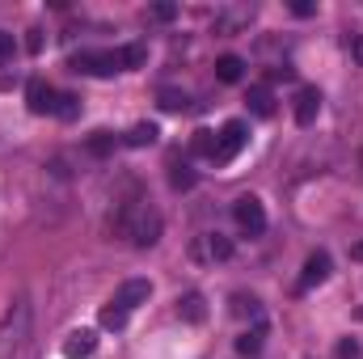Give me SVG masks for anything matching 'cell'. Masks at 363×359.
I'll return each mask as SVG.
<instances>
[{
	"mask_svg": "<svg viewBox=\"0 0 363 359\" xmlns=\"http://www.w3.org/2000/svg\"><path fill=\"white\" fill-rule=\"evenodd\" d=\"M114 233L123 241H131L135 250H148V245L161 241V211L148 199H127L114 216Z\"/></svg>",
	"mask_w": 363,
	"mask_h": 359,
	"instance_id": "6da1fadb",
	"label": "cell"
},
{
	"mask_svg": "<svg viewBox=\"0 0 363 359\" xmlns=\"http://www.w3.org/2000/svg\"><path fill=\"white\" fill-rule=\"evenodd\" d=\"M26 334H30V304L17 300V304L4 313V321H0V359L13 355V351L26 343Z\"/></svg>",
	"mask_w": 363,
	"mask_h": 359,
	"instance_id": "7a4b0ae2",
	"label": "cell"
},
{
	"mask_svg": "<svg viewBox=\"0 0 363 359\" xmlns=\"http://www.w3.org/2000/svg\"><path fill=\"white\" fill-rule=\"evenodd\" d=\"M68 68L85 72V77H114V72H123V60H118V51H77L68 60Z\"/></svg>",
	"mask_w": 363,
	"mask_h": 359,
	"instance_id": "3957f363",
	"label": "cell"
},
{
	"mask_svg": "<svg viewBox=\"0 0 363 359\" xmlns=\"http://www.w3.org/2000/svg\"><path fill=\"white\" fill-rule=\"evenodd\" d=\"M245 140H250V136H245V123H241V118L224 123V131L216 136V153H211V161H216V165H228V161L245 148Z\"/></svg>",
	"mask_w": 363,
	"mask_h": 359,
	"instance_id": "277c9868",
	"label": "cell"
},
{
	"mask_svg": "<svg viewBox=\"0 0 363 359\" xmlns=\"http://www.w3.org/2000/svg\"><path fill=\"white\" fill-rule=\"evenodd\" d=\"M233 216H237V224H241L245 233H262V228H267V207H262L258 194H241V199L233 203Z\"/></svg>",
	"mask_w": 363,
	"mask_h": 359,
	"instance_id": "5b68a950",
	"label": "cell"
},
{
	"mask_svg": "<svg viewBox=\"0 0 363 359\" xmlns=\"http://www.w3.org/2000/svg\"><path fill=\"white\" fill-rule=\"evenodd\" d=\"M148 296H152V283L148 279H127L118 292H114V309H123L127 317H131V309H140V304H148Z\"/></svg>",
	"mask_w": 363,
	"mask_h": 359,
	"instance_id": "8992f818",
	"label": "cell"
},
{
	"mask_svg": "<svg viewBox=\"0 0 363 359\" xmlns=\"http://www.w3.org/2000/svg\"><path fill=\"white\" fill-rule=\"evenodd\" d=\"M330 279V254L325 250H317V254H308V263H304V270H300V292H308V287H317V283H325Z\"/></svg>",
	"mask_w": 363,
	"mask_h": 359,
	"instance_id": "52a82bcc",
	"label": "cell"
},
{
	"mask_svg": "<svg viewBox=\"0 0 363 359\" xmlns=\"http://www.w3.org/2000/svg\"><path fill=\"white\" fill-rule=\"evenodd\" d=\"M26 101H30V110H34V114H51V110H55V89H51L47 81H38V77H34V81L26 85Z\"/></svg>",
	"mask_w": 363,
	"mask_h": 359,
	"instance_id": "ba28073f",
	"label": "cell"
},
{
	"mask_svg": "<svg viewBox=\"0 0 363 359\" xmlns=\"http://www.w3.org/2000/svg\"><path fill=\"white\" fill-rule=\"evenodd\" d=\"M317 114H321V93L313 89V85H304V89L296 93V123H300V127H308Z\"/></svg>",
	"mask_w": 363,
	"mask_h": 359,
	"instance_id": "9c48e42d",
	"label": "cell"
},
{
	"mask_svg": "<svg viewBox=\"0 0 363 359\" xmlns=\"http://www.w3.org/2000/svg\"><path fill=\"white\" fill-rule=\"evenodd\" d=\"M97 351V334L93 330H72L68 343H64V355L68 359H89Z\"/></svg>",
	"mask_w": 363,
	"mask_h": 359,
	"instance_id": "30bf717a",
	"label": "cell"
},
{
	"mask_svg": "<svg viewBox=\"0 0 363 359\" xmlns=\"http://www.w3.org/2000/svg\"><path fill=\"white\" fill-rule=\"evenodd\" d=\"M194 254L199 258H211V263H224V258H233V241L224 233H211V237H203V245Z\"/></svg>",
	"mask_w": 363,
	"mask_h": 359,
	"instance_id": "8fae6325",
	"label": "cell"
},
{
	"mask_svg": "<svg viewBox=\"0 0 363 359\" xmlns=\"http://www.w3.org/2000/svg\"><path fill=\"white\" fill-rule=\"evenodd\" d=\"M178 317L182 321H190V326H199V321L207 317V300H203L199 292H186V296L178 300Z\"/></svg>",
	"mask_w": 363,
	"mask_h": 359,
	"instance_id": "7c38bea8",
	"label": "cell"
},
{
	"mask_svg": "<svg viewBox=\"0 0 363 359\" xmlns=\"http://www.w3.org/2000/svg\"><path fill=\"white\" fill-rule=\"evenodd\" d=\"M216 77H220L224 85H237V81L245 77V60H241V55H220V60H216Z\"/></svg>",
	"mask_w": 363,
	"mask_h": 359,
	"instance_id": "4fadbf2b",
	"label": "cell"
},
{
	"mask_svg": "<svg viewBox=\"0 0 363 359\" xmlns=\"http://www.w3.org/2000/svg\"><path fill=\"white\" fill-rule=\"evenodd\" d=\"M157 136H161L157 123H135V127L123 136V144H127V148H148V144H157Z\"/></svg>",
	"mask_w": 363,
	"mask_h": 359,
	"instance_id": "5bb4252c",
	"label": "cell"
},
{
	"mask_svg": "<svg viewBox=\"0 0 363 359\" xmlns=\"http://www.w3.org/2000/svg\"><path fill=\"white\" fill-rule=\"evenodd\" d=\"M245 101H250V110H254L258 118H271V114H274V97H271V89H267V85H254Z\"/></svg>",
	"mask_w": 363,
	"mask_h": 359,
	"instance_id": "9a60e30c",
	"label": "cell"
},
{
	"mask_svg": "<svg viewBox=\"0 0 363 359\" xmlns=\"http://www.w3.org/2000/svg\"><path fill=\"white\" fill-rule=\"evenodd\" d=\"M51 114H60L64 123H72L77 114H81V97L77 93H55V110Z\"/></svg>",
	"mask_w": 363,
	"mask_h": 359,
	"instance_id": "2e32d148",
	"label": "cell"
},
{
	"mask_svg": "<svg viewBox=\"0 0 363 359\" xmlns=\"http://www.w3.org/2000/svg\"><path fill=\"white\" fill-rule=\"evenodd\" d=\"M262 334H267L262 326H254V330H245V334L237 338V351H241V355H258V351H262Z\"/></svg>",
	"mask_w": 363,
	"mask_h": 359,
	"instance_id": "e0dca14e",
	"label": "cell"
},
{
	"mask_svg": "<svg viewBox=\"0 0 363 359\" xmlns=\"http://www.w3.org/2000/svg\"><path fill=\"white\" fill-rule=\"evenodd\" d=\"M118 60H123V68H140V64L148 60V47H144V43H131V47L118 51Z\"/></svg>",
	"mask_w": 363,
	"mask_h": 359,
	"instance_id": "ac0fdd59",
	"label": "cell"
},
{
	"mask_svg": "<svg viewBox=\"0 0 363 359\" xmlns=\"http://www.w3.org/2000/svg\"><path fill=\"white\" fill-rule=\"evenodd\" d=\"M190 153H199V157H211L216 153V131H194V140H190Z\"/></svg>",
	"mask_w": 363,
	"mask_h": 359,
	"instance_id": "d6986e66",
	"label": "cell"
},
{
	"mask_svg": "<svg viewBox=\"0 0 363 359\" xmlns=\"http://www.w3.org/2000/svg\"><path fill=\"white\" fill-rule=\"evenodd\" d=\"M194 182H199V174H194L190 165H174V174H169V186H174V190H190Z\"/></svg>",
	"mask_w": 363,
	"mask_h": 359,
	"instance_id": "ffe728a7",
	"label": "cell"
},
{
	"mask_svg": "<svg viewBox=\"0 0 363 359\" xmlns=\"http://www.w3.org/2000/svg\"><path fill=\"white\" fill-rule=\"evenodd\" d=\"M157 101H161V110H169V114L186 110V93H178V89H161L157 93Z\"/></svg>",
	"mask_w": 363,
	"mask_h": 359,
	"instance_id": "44dd1931",
	"label": "cell"
},
{
	"mask_svg": "<svg viewBox=\"0 0 363 359\" xmlns=\"http://www.w3.org/2000/svg\"><path fill=\"white\" fill-rule=\"evenodd\" d=\"M89 153H93V157L114 153V136H110V131H93V136H89Z\"/></svg>",
	"mask_w": 363,
	"mask_h": 359,
	"instance_id": "7402d4cb",
	"label": "cell"
},
{
	"mask_svg": "<svg viewBox=\"0 0 363 359\" xmlns=\"http://www.w3.org/2000/svg\"><path fill=\"white\" fill-rule=\"evenodd\" d=\"M123 326H127V313L114 309V304H106L101 309V330H123Z\"/></svg>",
	"mask_w": 363,
	"mask_h": 359,
	"instance_id": "603a6c76",
	"label": "cell"
},
{
	"mask_svg": "<svg viewBox=\"0 0 363 359\" xmlns=\"http://www.w3.org/2000/svg\"><path fill=\"white\" fill-rule=\"evenodd\" d=\"M233 313L237 317H258V300L254 296H233Z\"/></svg>",
	"mask_w": 363,
	"mask_h": 359,
	"instance_id": "cb8c5ba5",
	"label": "cell"
},
{
	"mask_svg": "<svg viewBox=\"0 0 363 359\" xmlns=\"http://www.w3.org/2000/svg\"><path fill=\"white\" fill-rule=\"evenodd\" d=\"M13 51H17V38H13L9 30H0V64H4V60H13Z\"/></svg>",
	"mask_w": 363,
	"mask_h": 359,
	"instance_id": "d4e9b609",
	"label": "cell"
},
{
	"mask_svg": "<svg viewBox=\"0 0 363 359\" xmlns=\"http://www.w3.org/2000/svg\"><path fill=\"white\" fill-rule=\"evenodd\" d=\"M174 17H178L174 4H152V21H174Z\"/></svg>",
	"mask_w": 363,
	"mask_h": 359,
	"instance_id": "484cf974",
	"label": "cell"
},
{
	"mask_svg": "<svg viewBox=\"0 0 363 359\" xmlns=\"http://www.w3.org/2000/svg\"><path fill=\"white\" fill-rule=\"evenodd\" d=\"M359 355V343H355V338H342V343H338V359H355Z\"/></svg>",
	"mask_w": 363,
	"mask_h": 359,
	"instance_id": "4316f807",
	"label": "cell"
},
{
	"mask_svg": "<svg viewBox=\"0 0 363 359\" xmlns=\"http://www.w3.org/2000/svg\"><path fill=\"white\" fill-rule=\"evenodd\" d=\"M291 13H296V17H313V4H308V0H296Z\"/></svg>",
	"mask_w": 363,
	"mask_h": 359,
	"instance_id": "83f0119b",
	"label": "cell"
},
{
	"mask_svg": "<svg viewBox=\"0 0 363 359\" xmlns=\"http://www.w3.org/2000/svg\"><path fill=\"white\" fill-rule=\"evenodd\" d=\"M26 51H43V34H38V30H30V38H26Z\"/></svg>",
	"mask_w": 363,
	"mask_h": 359,
	"instance_id": "f1b7e54d",
	"label": "cell"
},
{
	"mask_svg": "<svg viewBox=\"0 0 363 359\" xmlns=\"http://www.w3.org/2000/svg\"><path fill=\"white\" fill-rule=\"evenodd\" d=\"M351 254H355V258H359V263H363V241H359V245H355V250H351Z\"/></svg>",
	"mask_w": 363,
	"mask_h": 359,
	"instance_id": "f546056e",
	"label": "cell"
},
{
	"mask_svg": "<svg viewBox=\"0 0 363 359\" xmlns=\"http://www.w3.org/2000/svg\"><path fill=\"white\" fill-rule=\"evenodd\" d=\"M355 317H359V321H363V304H355Z\"/></svg>",
	"mask_w": 363,
	"mask_h": 359,
	"instance_id": "4dcf8cb0",
	"label": "cell"
}]
</instances>
